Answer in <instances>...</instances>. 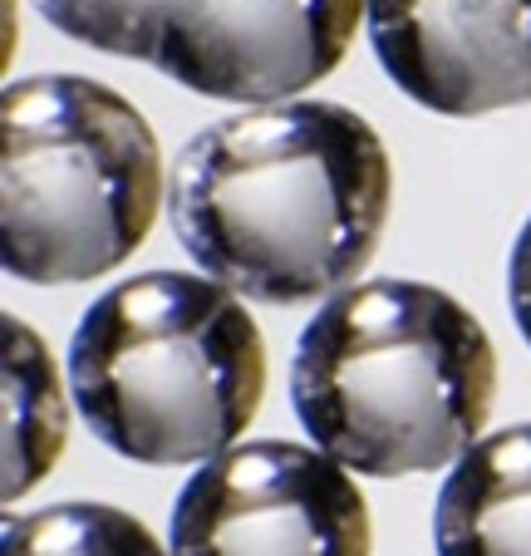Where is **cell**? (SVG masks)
Instances as JSON below:
<instances>
[{
  "label": "cell",
  "instance_id": "cell-1",
  "mask_svg": "<svg viewBox=\"0 0 531 556\" xmlns=\"http://www.w3.org/2000/svg\"><path fill=\"white\" fill-rule=\"evenodd\" d=\"M394 168L369 118L281 99L202 128L173 163L182 252L256 305H301L369 266Z\"/></svg>",
  "mask_w": 531,
  "mask_h": 556
},
{
  "label": "cell",
  "instance_id": "cell-2",
  "mask_svg": "<svg viewBox=\"0 0 531 556\" xmlns=\"http://www.w3.org/2000/svg\"><path fill=\"white\" fill-rule=\"evenodd\" d=\"M497 394L482 320L448 291L379 276L334 291L291 359L301 429L365 478L448 468L478 443Z\"/></svg>",
  "mask_w": 531,
  "mask_h": 556
},
{
  "label": "cell",
  "instance_id": "cell-3",
  "mask_svg": "<svg viewBox=\"0 0 531 556\" xmlns=\"http://www.w3.org/2000/svg\"><path fill=\"white\" fill-rule=\"evenodd\" d=\"M69 394L118 458L207 463L251 429L266 394V340L217 276L143 271L84 311Z\"/></svg>",
  "mask_w": 531,
  "mask_h": 556
},
{
  "label": "cell",
  "instance_id": "cell-4",
  "mask_svg": "<svg viewBox=\"0 0 531 556\" xmlns=\"http://www.w3.org/2000/svg\"><path fill=\"white\" fill-rule=\"evenodd\" d=\"M0 256L15 281L79 286L124 266L163 207V153L124 94L35 74L0 99Z\"/></svg>",
  "mask_w": 531,
  "mask_h": 556
},
{
  "label": "cell",
  "instance_id": "cell-5",
  "mask_svg": "<svg viewBox=\"0 0 531 556\" xmlns=\"http://www.w3.org/2000/svg\"><path fill=\"white\" fill-rule=\"evenodd\" d=\"M375 527L344 463L301 443L207 458L173 503V556H369Z\"/></svg>",
  "mask_w": 531,
  "mask_h": 556
},
{
  "label": "cell",
  "instance_id": "cell-6",
  "mask_svg": "<svg viewBox=\"0 0 531 556\" xmlns=\"http://www.w3.org/2000/svg\"><path fill=\"white\" fill-rule=\"evenodd\" d=\"M369 0H163L153 70L202 99L281 104L344 60Z\"/></svg>",
  "mask_w": 531,
  "mask_h": 556
},
{
  "label": "cell",
  "instance_id": "cell-7",
  "mask_svg": "<svg viewBox=\"0 0 531 556\" xmlns=\"http://www.w3.org/2000/svg\"><path fill=\"white\" fill-rule=\"evenodd\" d=\"M369 45L414 104L482 118L531 104V0H369Z\"/></svg>",
  "mask_w": 531,
  "mask_h": 556
},
{
  "label": "cell",
  "instance_id": "cell-8",
  "mask_svg": "<svg viewBox=\"0 0 531 556\" xmlns=\"http://www.w3.org/2000/svg\"><path fill=\"white\" fill-rule=\"evenodd\" d=\"M438 556H531V424L468 443L438 488Z\"/></svg>",
  "mask_w": 531,
  "mask_h": 556
},
{
  "label": "cell",
  "instance_id": "cell-9",
  "mask_svg": "<svg viewBox=\"0 0 531 556\" xmlns=\"http://www.w3.org/2000/svg\"><path fill=\"white\" fill-rule=\"evenodd\" d=\"M5 503L25 497L45 483V472L60 463L69 439V400H64L60 369L45 340L25 320L5 315Z\"/></svg>",
  "mask_w": 531,
  "mask_h": 556
},
{
  "label": "cell",
  "instance_id": "cell-10",
  "mask_svg": "<svg viewBox=\"0 0 531 556\" xmlns=\"http://www.w3.org/2000/svg\"><path fill=\"white\" fill-rule=\"evenodd\" d=\"M0 556H167L138 517L104 503H54L11 517Z\"/></svg>",
  "mask_w": 531,
  "mask_h": 556
},
{
  "label": "cell",
  "instance_id": "cell-11",
  "mask_svg": "<svg viewBox=\"0 0 531 556\" xmlns=\"http://www.w3.org/2000/svg\"><path fill=\"white\" fill-rule=\"evenodd\" d=\"M157 5L163 0H35L60 35L124 60H153Z\"/></svg>",
  "mask_w": 531,
  "mask_h": 556
},
{
  "label": "cell",
  "instance_id": "cell-12",
  "mask_svg": "<svg viewBox=\"0 0 531 556\" xmlns=\"http://www.w3.org/2000/svg\"><path fill=\"white\" fill-rule=\"evenodd\" d=\"M507 295H511V315H517L521 340L531 345V217L517 231V247H511L507 262Z\"/></svg>",
  "mask_w": 531,
  "mask_h": 556
}]
</instances>
